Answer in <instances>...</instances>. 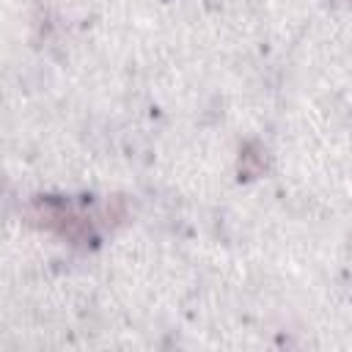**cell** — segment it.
I'll return each mask as SVG.
<instances>
[{"label":"cell","instance_id":"6da1fadb","mask_svg":"<svg viewBox=\"0 0 352 352\" xmlns=\"http://www.w3.org/2000/svg\"><path fill=\"white\" fill-rule=\"evenodd\" d=\"M69 206H63L60 201L55 198H33L28 206H25V220L36 228H50V231H58L63 217H66Z\"/></svg>","mask_w":352,"mask_h":352},{"label":"cell","instance_id":"7a4b0ae2","mask_svg":"<svg viewBox=\"0 0 352 352\" xmlns=\"http://www.w3.org/2000/svg\"><path fill=\"white\" fill-rule=\"evenodd\" d=\"M267 168V151L258 143H245L239 151V176L242 179H256Z\"/></svg>","mask_w":352,"mask_h":352},{"label":"cell","instance_id":"3957f363","mask_svg":"<svg viewBox=\"0 0 352 352\" xmlns=\"http://www.w3.org/2000/svg\"><path fill=\"white\" fill-rule=\"evenodd\" d=\"M126 214H129V206H126V198H124V195H110V198L104 201V206H102V220H104V226H110V228L121 226V223L126 220Z\"/></svg>","mask_w":352,"mask_h":352},{"label":"cell","instance_id":"277c9868","mask_svg":"<svg viewBox=\"0 0 352 352\" xmlns=\"http://www.w3.org/2000/svg\"><path fill=\"white\" fill-rule=\"evenodd\" d=\"M58 234L80 245V242H85V239L91 236V228H88V223H85L82 217H77V214H72V212H66V217H63V223H60V228H58Z\"/></svg>","mask_w":352,"mask_h":352},{"label":"cell","instance_id":"5b68a950","mask_svg":"<svg viewBox=\"0 0 352 352\" xmlns=\"http://www.w3.org/2000/svg\"><path fill=\"white\" fill-rule=\"evenodd\" d=\"M336 6H352V0H333Z\"/></svg>","mask_w":352,"mask_h":352}]
</instances>
